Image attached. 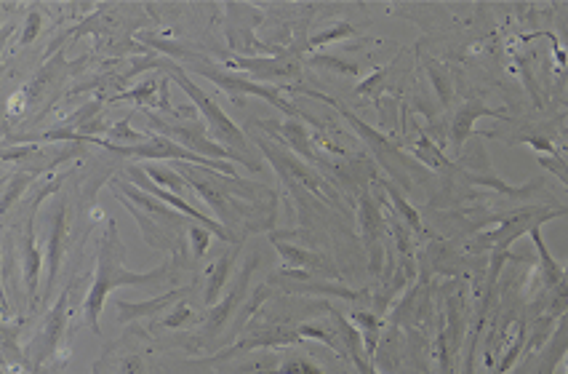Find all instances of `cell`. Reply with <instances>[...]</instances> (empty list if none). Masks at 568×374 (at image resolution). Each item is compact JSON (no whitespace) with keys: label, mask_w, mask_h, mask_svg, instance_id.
<instances>
[{"label":"cell","mask_w":568,"mask_h":374,"mask_svg":"<svg viewBox=\"0 0 568 374\" xmlns=\"http://www.w3.org/2000/svg\"><path fill=\"white\" fill-rule=\"evenodd\" d=\"M176 171L216 214V222L230 233L235 246H243L251 233H272L278 217V196L267 185L192 163H176Z\"/></svg>","instance_id":"6da1fadb"},{"label":"cell","mask_w":568,"mask_h":374,"mask_svg":"<svg viewBox=\"0 0 568 374\" xmlns=\"http://www.w3.org/2000/svg\"><path fill=\"white\" fill-rule=\"evenodd\" d=\"M179 265L174 260L163 262L160 268L150 273H134L126 268V246L120 241L118 225L110 217H104V233L99 241V257H96V273L88 289L86 300H83V318H86L88 329L94 334H102L99 329V316H102L107 297L120 286H150L158 289L163 284H174Z\"/></svg>","instance_id":"7a4b0ae2"},{"label":"cell","mask_w":568,"mask_h":374,"mask_svg":"<svg viewBox=\"0 0 568 374\" xmlns=\"http://www.w3.org/2000/svg\"><path fill=\"white\" fill-rule=\"evenodd\" d=\"M110 190L118 196V201L126 206V212L131 214L142 230L144 241L152 249H166L171 252V260L182 270L190 268V249H187V228L190 222L184 214L174 212L171 206L160 204L158 198L147 196L144 190L134 187L126 177H110L107 179Z\"/></svg>","instance_id":"3957f363"},{"label":"cell","mask_w":568,"mask_h":374,"mask_svg":"<svg viewBox=\"0 0 568 374\" xmlns=\"http://www.w3.org/2000/svg\"><path fill=\"white\" fill-rule=\"evenodd\" d=\"M155 70L168 73L166 75L168 81H174L176 86L192 99V105H195V110L203 115V123H206L208 134H211V139H214L216 145H222L224 150H230V153L238 158V163H243L248 171H254V174L262 171V161H259V155H256V150L251 147L248 137L235 126V123H232L230 115L224 113L222 107H219V102H216L211 94H206V91L200 89L198 83H192L190 75L184 73L182 67L176 65V62H171V59L155 57Z\"/></svg>","instance_id":"277c9868"},{"label":"cell","mask_w":568,"mask_h":374,"mask_svg":"<svg viewBox=\"0 0 568 374\" xmlns=\"http://www.w3.org/2000/svg\"><path fill=\"white\" fill-rule=\"evenodd\" d=\"M256 265H259V252H254L246 260V265L240 268V273L232 281L230 292L219 297L216 305H211L203 321H200V329L195 334V340L187 342L190 350H208L214 348L216 342L222 340L224 332H230L235 337V321H238L240 310L246 305L248 294H251V278L256 273Z\"/></svg>","instance_id":"5b68a950"},{"label":"cell","mask_w":568,"mask_h":374,"mask_svg":"<svg viewBox=\"0 0 568 374\" xmlns=\"http://www.w3.org/2000/svg\"><path fill=\"white\" fill-rule=\"evenodd\" d=\"M254 142L264 153V158L272 163V169L278 171L280 179L286 182L288 190H304V193H310L312 198H318L320 204L334 206V212L347 217V209H344L342 198L336 196V190L331 187V182H326V179L320 177L310 163L302 161L299 155L291 153V150L280 145V142H270V137H254Z\"/></svg>","instance_id":"8992f818"},{"label":"cell","mask_w":568,"mask_h":374,"mask_svg":"<svg viewBox=\"0 0 568 374\" xmlns=\"http://www.w3.org/2000/svg\"><path fill=\"white\" fill-rule=\"evenodd\" d=\"M80 278H72L67 289L59 294V300L51 310H48V316L43 318V324L40 329L35 332L30 342H27V348L22 350V358H24V366L30 369L32 374H40L43 364L51 361V358L62 350V342H64V329H67V318H70V300L75 289H78Z\"/></svg>","instance_id":"52a82bcc"},{"label":"cell","mask_w":568,"mask_h":374,"mask_svg":"<svg viewBox=\"0 0 568 374\" xmlns=\"http://www.w3.org/2000/svg\"><path fill=\"white\" fill-rule=\"evenodd\" d=\"M184 62H187L195 73H200L203 78H208V81H214L216 86H219L227 97L235 99V102H240V97H259V99H264V102H270L272 107H278L280 113L286 115V118H291V121L304 118V113L299 110V107L291 105L288 99H283L278 86H264V83H256V81H251V78H246V75L230 73V70L214 67L211 62H206V59H203V62L184 59Z\"/></svg>","instance_id":"ba28073f"},{"label":"cell","mask_w":568,"mask_h":374,"mask_svg":"<svg viewBox=\"0 0 568 374\" xmlns=\"http://www.w3.org/2000/svg\"><path fill=\"white\" fill-rule=\"evenodd\" d=\"M568 209L566 206L555 204H531L523 206V209H515L510 214H502L499 217V228L486 233V236L478 238V244H483V249H494V254H504L507 246L520 238L523 233H531L534 228H542L547 220H555V217H563Z\"/></svg>","instance_id":"9c48e42d"},{"label":"cell","mask_w":568,"mask_h":374,"mask_svg":"<svg viewBox=\"0 0 568 374\" xmlns=\"http://www.w3.org/2000/svg\"><path fill=\"white\" fill-rule=\"evenodd\" d=\"M147 126L158 131L160 137H168L174 139L176 145H182L184 150H190V153L200 155V158H211V161H230V163H238V158L230 153V150H224L222 145H216L211 134L206 131V126L198 121V118H187V121H179V123H168L163 121L158 113H147Z\"/></svg>","instance_id":"30bf717a"},{"label":"cell","mask_w":568,"mask_h":374,"mask_svg":"<svg viewBox=\"0 0 568 374\" xmlns=\"http://www.w3.org/2000/svg\"><path fill=\"white\" fill-rule=\"evenodd\" d=\"M270 241L278 249L286 273H296V276L304 278H320V281H331V278L336 281L339 278V268L328 260L326 254L320 252L318 246H299L291 238L275 233V230L270 233Z\"/></svg>","instance_id":"8fae6325"},{"label":"cell","mask_w":568,"mask_h":374,"mask_svg":"<svg viewBox=\"0 0 568 374\" xmlns=\"http://www.w3.org/2000/svg\"><path fill=\"white\" fill-rule=\"evenodd\" d=\"M304 94H310V97H315V99H320V102H328L331 107H336L339 113H342V118H347L350 121V126H355V131L360 134V139H366L368 145H371V150L376 153V158H379V163H382L384 169L390 171L392 177L395 179H400L403 185H406V179H408V158L403 153H400L398 147L392 145L390 139L387 137H382L379 131H374L371 126H366V123L360 121V118H355V115L347 110L344 105H339L336 99H331V97H326V94H318V91H304Z\"/></svg>","instance_id":"7c38bea8"},{"label":"cell","mask_w":568,"mask_h":374,"mask_svg":"<svg viewBox=\"0 0 568 374\" xmlns=\"http://www.w3.org/2000/svg\"><path fill=\"white\" fill-rule=\"evenodd\" d=\"M224 67L243 70L246 78L264 86L272 83H294L302 78V62L294 54H280V57H232L224 59Z\"/></svg>","instance_id":"4fadbf2b"},{"label":"cell","mask_w":568,"mask_h":374,"mask_svg":"<svg viewBox=\"0 0 568 374\" xmlns=\"http://www.w3.org/2000/svg\"><path fill=\"white\" fill-rule=\"evenodd\" d=\"M67 236H70V206H67V198L64 193H59L51 206V225H48L46 233V292H43V302L51 297L56 284V276H59V268H62L64 254H67Z\"/></svg>","instance_id":"5bb4252c"},{"label":"cell","mask_w":568,"mask_h":374,"mask_svg":"<svg viewBox=\"0 0 568 374\" xmlns=\"http://www.w3.org/2000/svg\"><path fill=\"white\" fill-rule=\"evenodd\" d=\"M94 374H144V358L139 350L128 348V334L112 342L110 348L96 358Z\"/></svg>","instance_id":"9a60e30c"},{"label":"cell","mask_w":568,"mask_h":374,"mask_svg":"<svg viewBox=\"0 0 568 374\" xmlns=\"http://www.w3.org/2000/svg\"><path fill=\"white\" fill-rule=\"evenodd\" d=\"M190 292H192V286H176V289H171V292L160 294V297H152V300H147V302L118 300V321L120 324H131V321H139V318L158 316L160 310H168L174 302L184 300Z\"/></svg>","instance_id":"2e32d148"},{"label":"cell","mask_w":568,"mask_h":374,"mask_svg":"<svg viewBox=\"0 0 568 374\" xmlns=\"http://www.w3.org/2000/svg\"><path fill=\"white\" fill-rule=\"evenodd\" d=\"M238 249L240 246H230L227 252L219 254V257L203 270V281H206V286H203V289H206V292H203V302H206L208 308L216 305L219 297H222V289L227 286V281H230L232 276V265H235Z\"/></svg>","instance_id":"e0dca14e"},{"label":"cell","mask_w":568,"mask_h":374,"mask_svg":"<svg viewBox=\"0 0 568 374\" xmlns=\"http://www.w3.org/2000/svg\"><path fill=\"white\" fill-rule=\"evenodd\" d=\"M480 115L499 118L502 110H491V107H486L483 99H470V102H464V105L456 110L454 121H451V145H454V150H462L464 142L470 139L472 126H475V121H478Z\"/></svg>","instance_id":"ac0fdd59"},{"label":"cell","mask_w":568,"mask_h":374,"mask_svg":"<svg viewBox=\"0 0 568 374\" xmlns=\"http://www.w3.org/2000/svg\"><path fill=\"white\" fill-rule=\"evenodd\" d=\"M528 236H531V241H534V246H536V254H539V278H542V292H544V297H550V294L555 292V286L560 284V278H563V268H560L558 260L547 252L542 230L534 228Z\"/></svg>","instance_id":"d6986e66"},{"label":"cell","mask_w":568,"mask_h":374,"mask_svg":"<svg viewBox=\"0 0 568 374\" xmlns=\"http://www.w3.org/2000/svg\"><path fill=\"white\" fill-rule=\"evenodd\" d=\"M35 174L32 171L16 169L11 174L0 179V214H8L14 209L19 201H22V193L30 187V182H35Z\"/></svg>","instance_id":"ffe728a7"},{"label":"cell","mask_w":568,"mask_h":374,"mask_svg":"<svg viewBox=\"0 0 568 374\" xmlns=\"http://www.w3.org/2000/svg\"><path fill=\"white\" fill-rule=\"evenodd\" d=\"M144 174L155 182L158 187H163V190H168V193H174V196L184 198L187 193H190V187H187V182L182 179V174L176 169H168V166H155V163H147V166H142Z\"/></svg>","instance_id":"44dd1931"},{"label":"cell","mask_w":568,"mask_h":374,"mask_svg":"<svg viewBox=\"0 0 568 374\" xmlns=\"http://www.w3.org/2000/svg\"><path fill=\"white\" fill-rule=\"evenodd\" d=\"M414 155H416V161H424L427 166H432V169H438V171L451 169V163L446 161V155L440 153L438 145H435L430 137H424L422 131H416Z\"/></svg>","instance_id":"7402d4cb"},{"label":"cell","mask_w":568,"mask_h":374,"mask_svg":"<svg viewBox=\"0 0 568 374\" xmlns=\"http://www.w3.org/2000/svg\"><path fill=\"white\" fill-rule=\"evenodd\" d=\"M16 326L19 324H0V353H3V364L22 366V348L16 345Z\"/></svg>","instance_id":"603a6c76"},{"label":"cell","mask_w":568,"mask_h":374,"mask_svg":"<svg viewBox=\"0 0 568 374\" xmlns=\"http://www.w3.org/2000/svg\"><path fill=\"white\" fill-rule=\"evenodd\" d=\"M278 374H323V369L302 353H280Z\"/></svg>","instance_id":"cb8c5ba5"},{"label":"cell","mask_w":568,"mask_h":374,"mask_svg":"<svg viewBox=\"0 0 568 374\" xmlns=\"http://www.w3.org/2000/svg\"><path fill=\"white\" fill-rule=\"evenodd\" d=\"M544 313L542 318H547V321H555L558 316H563L568 310V265L563 268V278H560V284L555 286V292L547 297V305H544Z\"/></svg>","instance_id":"d4e9b609"},{"label":"cell","mask_w":568,"mask_h":374,"mask_svg":"<svg viewBox=\"0 0 568 374\" xmlns=\"http://www.w3.org/2000/svg\"><path fill=\"white\" fill-rule=\"evenodd\" d=\"M211 238H214V236H211L206 228H200V225H192V222H190V228H187V249H190L192 262L200 260V257L208 252V246H211Z\"/></svg>","instance_id":"484cf974"},{"label":"cell","mask_w":568,"mask_h":374,"mask_svg":"<svg viewBox=\"0 0 568 374\" xmlns=\"http://www.w3.org/2000/svg\"><path fill=\"white\" fill-rule=\"evenodd\" d=\"M384 190H387V198H390L392 206H395V209H398L400 217H403V220H406L408 228H411V230L419 228V214H416L414 206H408L406 201H403V196H400L398 190H395V187H392L390 182H387V185H384Z\"/></svg>","instance_id":"4316f807"},{"label":"cell","mask_w":568,"mask_h":374,"mask_svg":"<svg viewBox=\"0 0 568 374\" xmlns=\"http://www.w3.org/2000/svg\"><path fill=\"white\" fill-rule=\"evenodd\" d=\"M192 321H198V318H195V313H192L190 305L179 302V305L171 310V316L160 321V326H163V329H171V332H176V329H184V326L192 324Z\"/></svg>","instance_id":"83f0119b"},{"label":"cell","mask_w":568,"mask_h":374,"mask_svg":"<svg viewBox=\"0 0 568 374\" xmlns=\"http://www.w3.org/2000/svg\"><path fill=\"white\" fill-rule=\"evenodd\" d=\"M155 91H160V83L144 81L139 89L126 91V94H120V97H115L112 102H126V99H131V102H139V105H155V99H152Z\"/></svg>","instance_id":"f1b7e54d"},{"label":"cell","mask_w":568,"mask_h":374,"mask_svg":"<svg viewBox=\"0 0 568 374\" xmlns=\"http://www.w3.org/2000/svg\"><path fill=\"white\" fill-rule=\"evenodd\" d=\"M312 65L326 67V70H334L336 75H344V78H358V65L355 62H344L339 57H315Z\"/></svg>","instance_id":"f546056e"},{"label":"cell","mask_w":568,"mask_h":374,"mask_svg":"<svg viewBox=\"0 0 568 374\" xmlns=\"http://www.w3.org/2000/svg\"><path fill=\"white\" fill-rule=\"evenodd\" d=\"M355 30H352L350 25H344V22H339V25H334L331 30H323V33H318V35H312L310 38V43L307 46H323V43H328V41H339V38H347V35H352Z\"/></svg>","instance_id":"4dcf8cb0"},{"label":"cell","mask_w":568,"mask_h":374,"mask_svg":"<svg viewBox=\"0 0 568 374\" xmlns=\"http://www.w3.org/2000/svg\"><path fill=\"white\" fill-rule=\"evenodd\" d=\"M40 25H43V17H40L38 11H32L30 17H27V25H24V35L19 38V43L22 46H27V43H32L35 38H38V33H40Z\"/></svg>","instance_id":"1f68e13d"},{"label":"cell","mask_w":568,"mask_h":374,"mask_svg":"<svg viewBox=\"0 0 568 374\" xmlns=\"http://www.w3.org/2000/svg\"><path fill=\"white\" fill-rule=\"evenodd\" d=\"M539 163L542 166H547L550 171H555L563 182H566V187H568V166H566V161H560V158H555V155H542L539 158Z\"/></svg>","instance_id":"d6a6232c"},{"label":"cell","mask_w":568,"mask_h":374,"mask_svg":"<svg viewBox=\"0 0 568 374\" xmlns=\"http://www.w3.org/2000/svg\"><path fill=\"white\" fill-rule=\"evenodd\" d=\"M566 366H568V353H566Z\"/></svg>","instance_id":"836d02e7"}]
</instances>
